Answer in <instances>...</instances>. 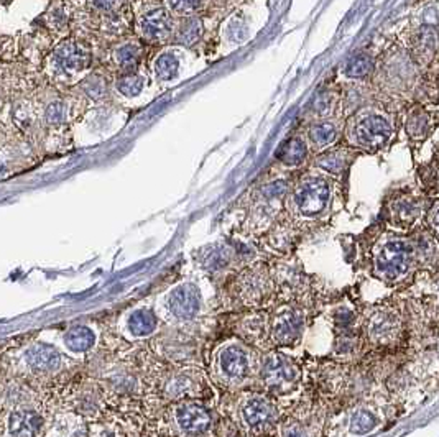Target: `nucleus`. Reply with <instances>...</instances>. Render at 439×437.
<instances>
[{"instance_id": "obj_1", "label": "nucleus", "mask_w": 439, "mask_h": 437, "mask_svg": "<svg viewBox=\"0 0 439 437\" xmlns=\"http://www.w3.org/2000/svg\"><path fill=\"white\" fill-rule=\"evenodd\" d=\"M415 260V245L398 237L383 238L375 247L374 273L378 278L394 283L407 276Z\"/></svg>"}, {"instance_id": "obj_2", "label": "nucleus", "mask_w": 439, "mask_h": 437, "mask_svg": "<svg viewBox=\"0 0 439 437\" xmlns=\"http://www.w3.org/2000/svg\"><path fill=\"white\" fill-rule=\"evenodd\" d=\"M92 49L84 40L67 38L53 49L48 66L54 79L74 82L91 68Z\"/></svg>"}, {"instance_id": "obj_3", "label": "nucleus", "mask_w": 439, "mask_h": 437, "mask_svg": "<svg viewBox=\"0 0 439 437\" xmlns=\"http://www.w3.org/2000/svg\"><path fill=\"white\" fill-rule=\"evenodd\" d=\"M347 138L352 145L365 151H378L390 144L395 128L390 119L378 112H361L347 125Z\"/></svg>"}, {"instance_id": "obj_4", "label": "nucleus", "mask_w": 439, "mask_h": 437, "mask_svg": "<svg viewBox=\"0 0 439 437\" xmlns=\"http://www.w3.org/2000/svg\"><path fill=\"white\" fill-rule=\"evenodd\" d=\"M332 199V183L319 175L303 178L290 197L291 211L301 218H314L328 209Z\"/></svg>"}, {"instance_id": "obj_5", "label": "nucleus", "mask_w": 439, "mask_h": 437, "mask_svg": "<svg viewBox=\"0 0 439 437\" xmlns=\"http://www.w3.org/2000/svg\"><path fill=\"white\" fill-rule=\"evenodd\" d=\"M214 373L222 383L242 385L255 372L252 350L240 342H227L214 355Z\"/></svg>"}, {"instance_id": "obj_6", "label": "nucleus", "mask_w": 439, "mask_h": 437, "mask_svg": "<svg viewBox=\"0 0 439 437\" xmlns=\"http://www.w3.org/2000/svg\"><path fill=\"white\" fill-rule=\"evenodd\" d=\"M162 304L164 314L171 321L191 322L200 316L202 309L201 289L191 281H183L164 294Z\"/></svg>"}, {"instance_id": "obj_7", "label": "nucleus", "mask_w": 439, "mask_h": 437, "mask_svg": "<svg viewBox=\"0 0 439 437\" xmlns=\"http://www.w3.org/2000/svg\"><path fill=\"white\" fill-rule=\"evenodd\" d=\"M239 418L242 426L252 434H264L277 423V410L267 396L248 394L239 406Z\"/></svg>"}, {"instance_id": "obj_8", "label": "nucleus", "mask_w": 439, "mask_h": 437, "mask_svg": "<svg viewBox=\"0 0 439 437\" xmlns=\"http://www.w3.org/2000/svg\"><path fill=\"white\" fill-rule=\"evenodd\" d=\"M265 386L273 392H288L298 383L301 372L295 360L283 354H270L260 368Z\"/></svg>"}, {"instance_id": "obj_9", "label": "nucleus", "mask_w": 439, "mask_h": 437, "mask_svg": "<svg viewBox=\"0 0 439 437\" xmlns=\"http://www.w3.org/2000/svg\"><path fill=\"white\" fill-rule=\"evenodd\" d=\"M138 32L142 38L150 43H164L175 36V20L167 7L151 5L138 15Z\"/></svg>"}, {"instance_id": "obj_10", "label": "nucleus", "mask_w": 439, "mask_h": 437, "mask_svg": "<svg viewBox=\"0 0 439 437\" xmlns=\"http://www.w3.org/2000/svg\"><path fill=\"white\" fill-rule=\"evenodd\" d=\"M303 326H305V321H303L301 313L298 309L285 306V308L278 309L270 321V337L278 347L295 346L301 337Z\"/></svg>"}, {"instance_id": "obj_11", "label": "nucleus", "mask_w": 439, "mask_h": 437, "mask_svg": "<svg viewBox=\"0 0 439 437\" xmlns=\"http://www.w3.org/2000/svg\"><path fill=\"white\" fill-rule=\"evenodd\" d=\"M173 418H175V424L181 434L189 437L206 434L211 424H213V416H211L208 407L193 401L181 403L176 406Z\"/></svg>"}, {"instance_id": "obj_12", "label": "nucleus", "mask_w": 439, "mask_h": 437, "mask_svg": "<svg viewBox=\"0 0 439 437\" xmlns=\"http://www.w3.org/2000/svg\"><path fill=\"white\" fill-rule=\"evenodd\" d=\"M22 362L35 375H52L63 367V355L50 344L35 342L23 350Z\"/></svg>"}, {"instance_id": "obj_13", "label": "nucleus", "mask_w": 439, "mask_h": 437, "mask_svg": "<svg viewBox=\"0 0 439 437\" xmlns=\"http://www.w3.org/2000/svg\"><path fill=\"white\" fill-rule=\"evenodd\" d=\"M400 316L390 308L375 309L367 317V334L375 344H390L400 335Z\"/></svg>"}, {"instance_id": "obj_14", "label": "nucleus", "mask_w": 439, "mask_h": 437, "mask_svg": "<svg viewBox=\"0 0 439 437\" xmlns=\"http://www.w3.org/2000/svg\"><path fill=\"white\" fill-rule=\"evenodd\" d=\"M43 431L45 418L35 410H14L8 414V437H40Z\"/></svg>"}, {"instance_id": "obj_15", "label": "nucleus", "mask_w": 439, "mask_h": 437, "mask_svg": "<svg viewBox=\"0 0 439 437\" xmlns=\"http://www.w3.org/2000/svg\"><path fill=\"white\" fill-rule=\"evenodd\" d=\"M439 124V115L431 111L418 107L408 113L407 122H405V130L411 140H425L428 138Z\"/></svg>"}, {"instance_id": "obj_16", "label": "nucleus", "mask_w": 439, "mask_h": 437, "mask_svg": "<svg viewBox=\"0 0 439 437\" xmlns=\"http://www.w3.org/2000/svg\"><path fill=\"white\" fill-rule=\"evenodd\" d=\"M125 329L133 339L150 337L158 329V316L150 308H137L127 316Z\"/></svg>"}, {"instance_id": "obj_17", "label": "nucleus", "mask_w": 439, "mask_h": 437, "mask_svg": "<svg viewBox=\"0 0 439 437\" xmlns=\"http://www.w3.org/2000/svg\"><path fill=\"white\" fill-rule=\"evenodd\" d=\"M439 48V30L436 25L423 23L420 25L415 35H413V53L416 60L428 63L436 54Z\"/></svg>"}, {"instance_id": "obj_18", "label": "nucleus", "mask_w": 439, "mask_h": 437, "mask_svg": "<svg viewBox=\"0 0 439 437\" xmlns=\"http://www.w3.org/2000/svg\"><path fill=\"white\" fill-rule=\"evenodd\" d=\"M96 332L89 326L84 324L69 327L63 335V344H65L66 350L76 355L87 354V352L92 350L96 346Z\"/></svg>"}, {"instance_id": "obj_19", "label": "nucleus", "mask_w": 439, "mask_h": 437, "mask_svg": "<svg viewBox=\"0 0 439 437\" xmlns=\"http://www.w3.org/2000/svg\"><path fill=\"white\" fill-rule=\"evenodd\" d=\"M112 58L122 74L135 73L142 60V45L137 40H127L114 48Z\"/></svg>"}, {"instance_id": "obj_20", "label": "nucleus", "mask_w": 439, "mask_h": 437, "mask_svg": "<svg viewBox=\"0 0 439 437\" xmlns=\"http://www.w3.org/2000/svg\"><path fill=\"white\" fill-rule=\"evenodd\" d=\"M337 137H339V128L336 124L328 120L316 122L308 130V144L316 151L326 150L331 145H334Z\"/></svg>"}, {"instance_id": "obj_21", "label": "nucleus", "mask_w": 439, "mask_h": 437, "mask_svg": "<svg viewBox=\"0 0 439 437\" xmlns=\"http://www.w3.org/2000/svg\"><path fill=\"white\" fill-rule=\"evenodd\" d=\"M308 151H310V148H308L306 142L299 137H293L280 146L277 158L280 159L285 166L297 168L306 161Z\"/></svg>"}, {"instance_id": "obj_22", "label": "nucleus", "mask_w": 439, "mask_h": 437, "mask_svg": "<svg viewBox=\"0 0 439 437\" xmlns=\"http://www.w3.org/2000/svg\"><path fill=\"white\" fill-rule=\"evenodd\" d=\"M181 69V60L175 52L160 53L153 61L155 79L160 82H171L178 78Z\"/></svg>"}, {"instance_id": "obj_23", "label": "nucleus", "mask_w": 439, "mask_h": 437, "mask_svg": "<svg viewBox=\"0 0 439 437\" xmlns=\"http://www.w3.org/2000/svg\"><path fill=\"white\" fill-rule=\"evenodd\" d=\"M423 212V203L421 199L413 196H403L396 199L392 205V214H394L395 221L403 225H409L418 221V217Z\"/></svg>"}, {"instance_id": "obj_24", "label": "nucleus", "mask_w": 439, "mask_h": 437, "mask_svg": "<svg viewBox=\"0 0 439 437\" xmlns=\"http://www.w3.org/2000/svg\"><path fill=\"white\" fill-rule=\"evenodd\" d=\"M244 278H240L239 281V293H240V298H244L246 301H250V302H255V301H260V298L264 296L265 293H267V281L264 280V276L267 275H260L259 271H253V270H248L244 273Z\"/></svg>"}, {"instance_id": "obj_25", "label": "nucleus", "mask_w": 439, "mask_h": 437, "mask_svg": "<svg viewBox=\"0 0 439 437\" xmlns=\"http://www.w3.org/2000/svg\"><path fill=\"white\" fill-rule=\"evenodd\" d=\"M200 381L189 372H180L171 377L167 383V394L171 400H181L184 396H193L197 392Z\"/></svg>"}, {"instance_id": "obj_26", "label": "nucleus", "mask_w": 439, "mask_h": 437, "mask_svg": "<svg viewBox=\"0 0 439 437\" xmlns=\"http://www.w3.org/2000/svg\"><path fill=\"white\" fill-rule=\"evenodd\" d=\"M378 424L377 414L372 410L361 407V410L354 411L349 421V432L352 436H365L372 432Z\"/></svg>"}, {"instance_id": "obj_27", "label": "nucleus", "mask_w": 439, "mask_h": 437, "mask_svg": "<svg viewBox=\"0 0 439 437\" xmlns=\"http://www.w3.org/2000/svg\"><path fill=\"white\" fill-rule=\"evenodd\" d=\"M202 35V22L197 16H186L184 20H181L178 27L175 30V40L180 45L191 46L200 40Z\"/></svg>"}, {"instance_id": "obj_28", "label": "nucleus", "mask_w": 439, "mask_h": 437, "mask_svg": "<svg viewBox=\"0 0 439 437\" xmlns=\"http://www.w3.org/2000/svg\"><path fill=\"white\" fill-rule=\"evenodd\" d=\"M145 89V76L138 71L135 73H124L116 79V91L127 99H132L140 96Z\"/></svg>"}, {"instance_id": "obj_29", "label": "nucleus", "mask_w": 439, "mask_h": 437, "mask_svg": "<svg viewBox=\"0 0 439 437\" xmlns=\"http://www.w3.org/2000/svg\"><path fill=\"white\" fill-rule=\"evenodd\" d=\"M316 166L328 173H341L347 166V150H329L316 159Z\"/></svg>"}, {"instance_id": "obj_30", "label": "nucleus", "mask_w": 439, "mask_h": 437, "mask_svg": "<svg viewBox=\"0 0 439 437\" xmlns=\"http://www.w3.org/2000/svg\"><path fill=\"white\" fill-rule=\"evenodd\" d=\"M374 68V58L369 53H358L347 61L344 68V74L350 79L365 78Z\"/></svg>"}, {"instance_id": "obj_31", "label": "nucleus", "mask_w": 439, "mask_h": 437, "mask_svg": "<svg viewBox=\"0 0 439 437\" xmlns=\"http://www.w3.org/2000/svg\"><path fill=\"white\" fill-rule=\"evenodd\" d=\"M231 256H232L231 249H227V247H217V249L211 250L209 254L204 256L202 265H204V267L211 271H217L229 265Z\"/></svg>"}, {"instance_id": "obj_32", "label": "nucleus", "mask_w": 439, "mask_h": 437, "mask_svg": "<svg viewBox=\"0 0 439 437\" xmlns=\"http://www.w3.org/2000/svg\"><path fill=\"white\" fill-rule=\"evenodd\" d=\"M52 437H84V429L78 419L63 418L54 424Z\"/></svg>"}, {"instance_id": "obj_33", "label": "nucleus", "mask_w": 439, "mask_h": 437, "mask_svg": "<svg viewBox=\"0 0 439 437\" xmlns=\"http://www.w3.org/2000/svg\"><path fill=\"white\" fill-rule=\"evenodd\" d=\"M45 120L52 125H61L66 122L67 117V104L61 99H54L46 104L45 107Z\"/></svg>"}, {"instance_id": "obj_34", "label": "nucleus", "mask_w": 439, "mask_h": 437, "mask_svg": "<svg viewBox=\"0 0 439 437\" xmlns=\"http://www.w3.org/2000/svg\"><path fill=\"white\" fill-rule=\"evenodd\" d=\"M81 89L86 96H89L91 99H100L104 98V94L107 92V84L104 82L103 78L99 76H87L81 84Z\"/></svg>"}, {"instance_id": "obj_35", "label": "nucleus", "mask_w": 439, "mask_h": 437, "mask_svg": "<svg viewBox=\"0 0 439 437\" xmlns=\"http://www.w3.org/2000/svg\"><path fill=\"white\" fill-rule=\"evenodd\" d=\"M357 347V337L350 330H344L339 337L336 339V354L337 355H350Z\"/></svg>"}, {"instance_id": "obj_36", "label": "nucleus", "mask_w": 439, "mask_h": 437, "mask_svg": "<svg viewBox=\"0 0 439 437\" xmlns=\"http://www.w3.org/2000/svg\"><path fill=\"white\" fill-rule=\"evenodd\" d=\"M226 33L227 38H229L231 41H234V43H244L248 35V28L246 27V23H242V20L234 19L227 25Z\"/></svg>"}, {"instance_id": "obj_37", "label": "nucleus", "mask_w": 439, "mask_h": 437, "mask_svg": "<svg viewBox=\"0 0 439 437\" xmlns=\"http://www.w3.org/2000/svg\"><path fill=\"white\" fill-rule=\"evenodd\" d=\"M167 8L170 12H175L176 15L193 16L194 12L200 10V8H201V3H196V2H171V3H167Z\"/></svg>"}, {"instance_id": "obj_38", "label": "nucleus", "mask_w": 439, "mask_h": 437, "mask_svg": "<svg viewBox=\"0 0 439 437\" xmlns=\"http://www.w3.org/2000/svg\"><path fill=\"white\" fill-rule=\"evenodd\" d=\"M281 437H313L311 432L308 431V427L303 426L299 423H286L285 426L281 427Z\"/></svg>"}, {"instance_id": "obj_39", "label": "nucleus", "mask_w": 439, "mask_h": 437, "mask_svg": "<svg viewBox=\"0 0 439 437\" xmlns=\"http://www.w3.org/2000/svg\"><path fill=\"white\" fill-rule=\"evenodd\" d=\"M111 385L117 390V392H122V393L133 392L135 380H133V377H130V375H116L111 380Z\"/></svg>"}, {"instance_id": "obj_40", "label": "nucleus", "mask_w": 439, "mask_h": 437, "mask_svg": "<svg viewBox=\"0 0 439 437\" xmlns=\"http://www.w3.org/2000/svg\"><path fill=\"white\" fill-rule=\"evenodd\" d=\"M429 224H431L434 234L439 238V203L434 205L431 214H429Z\"/></svg>"}, {"instance_id": "obj_41", "label": "nucleus", "mask_w": 439, "mask_h": 437, "mask_svg": "<svg viewBox=\"0 0 439 437\" xmlns=\"http://www.w3.org/2000/svg\"><path fill=\"white\" fill-rule=\"evenodd\" d=\"M96 437H116V432L111 427H103V429L97 432Z\"/></svg>"}, {"instance_id": "obj_42", "label": "nucleus", "mask_w": 439, "mask_h": 437, "mask_svg": "<svg viewBox=\"0 0 439 437\" xmlns=\"http://www.w3.org/2000/svg\"><path fill=\"white\" fill-rule=\"evenodd\" d=\"M436 293H438V301H439V280H438V283H436Z\"/></svg>"}]
</instances>
